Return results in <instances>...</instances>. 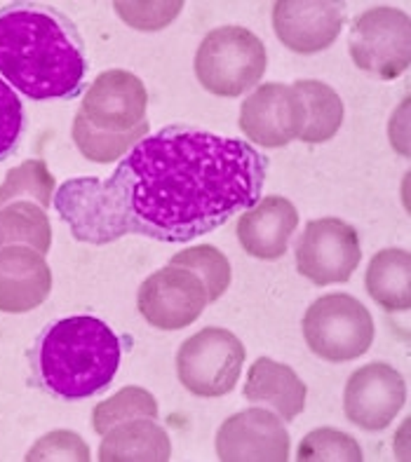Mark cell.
Listing matches in <instances>:
<instances>
[{
    "label": "cell",
    "instance_id": "6da1fadb",
    "mask_svg": "<svg viewBox=\"0 0 411 462\" xmlns=\"http://www.w3.org/2000/svg\"><path fill=\"white\" fill-rule=\"evenodd\" d=\"M266 176L268 160L247 141L174 125L141 139L111 179L66 183L59 214L89 245L125 235L179 245L257 205Z\"/></svg>",
    "mask_w": 411,
    "mask_h": 462
},
{
    "label": "cell",
    "instance_id": "7a4b0ae2",
    "mask_svg": "<svg viewBox=\"0 0 411 462\" xmlns=\"http://www.w3.org/2000/svg\"><path fill=\"white\" fill-rule=\"evenodd\" d=\"M88 50L64 12L45 3L0 7V78L33 101L73 99L85 88Z\"/></svg>",
    "mask_w": 411,
    "mask_h": 462
},
{
    "label": "cell",
    "instance_id": "3957f363",
    "mask_svg": "<svg viewBox=\"0 0 411 462\" xmlns=\"http://www.w3.org/2000/svg\"><path fill=\"white\" fill-rule=\"evenodd\" d=\"M123 343L92 315H73L47 324L29 350L35 385L61 402H80L104 393L120 369Z\"/></svg>",
    "mask_w": 411,
    "mask_h": 462
},
{
    "label": "cell",
    "instance_id": "277c9868",
    "mask_svg": "<svg viewBox=\"0 0 411 462\" xmlns=\"http://www.w3.org/2000/svg\"><path fill=\"white\" fill-rule=\"evenodd\" d=\"M264 41L245 26H219L202 38L195 52V76L217 97H242L266 73Z\"/></svg>",
    "mask_w": 411,
    "mask_h": 462
},
{
    "label": "cell",
    "instance_id": "5b68a950",
    "mask_svg": "<svg viewBox=\"0 0 411 462\" xmlns=\"http://www.w3.org/2000/svg\"><path fill=\"white\" fill-rule=\"evenodd\" d=\"M301 328L308 350L329 364L362 357L369 352L376 336L369 310L348 293H329L313 300Z\"/></svg>",
    "mask_w": 411,
    "mask_h": 462
},
{
    "label": "cell",
    "instance_id": "8992f818",
    "mask_svg": "<svg viewBox=\"0 0 411 462\" xmlns=\"http://www.w3.org/2000/svg\"><path fill=\"white\" fill-rule=\"evenodd\" d=\"M245 357L238 336L221 327H207L182 343L176 352V375L195 397H226L240 381Z\"/></svg>",
    "mask_w": 411,
    "mask_h": 462
},
{
    "label": "cell",
    "instance_id": "52a82bcc",
    "mask_svg": "<svg viewBox=\"0 0 411 462\" xmlns=\"http://www.w3.org/2000/svg\"><path fill=\"white\" fill-rule=\"evenodd\" d=\"M348 50L360 70L381 80H395L411 61L409 14L390 5L364 10L352 22Z\"/></svg>",
    "mask_w": 411,
    "mask_h": 462
},
{
    "label": "cell",
    "instance_id": "ba28073f",
    "mask_svg": "<svg viewBox=\"0 0 411 462\" xmlns=\"http://www.w3.org/2000/svg\"><path fill=\"white\" fill-rule=\"evenodd\" d=\"M362 249L358 230L334 217L315 218L296 245V270L317 287L343 284L358 270Z\"/></svg>",
    "mask_w": 411,
    "mask_h": 462
},
{
    "label": "cell",
    "instance_id": "9c48e42d",
    "mask_svg": "<svg viewBox=\"0 0 411 462\" xmlns=\"http://www.w3.org/2000/svg\"><path fill=\"white\" fill-rule=\"evenodd\" d=\"M136 308L151 327L179 331L202 315L207 308V291L191 270L164 265L141 282Z\"/></svg>",
    "mask_w": 411,
    "mask_h": 462
},
{
    "label": "cell",
    "instance_id": "30bf717a",
    "mask_svg": "<svg viewBox=\"0 0 411 462\" xmlns=\"http://www.w3.org/2000/svg\"><path fill=\"white\" fill-rule=\"evenodd\" d=\"M148 92L129 70H104L85 92L80 113L99 132L125 134L146 123Z\"/></svg>",
    "mask_w": 411,
    "mask_h": 462
},
{
    "label": "cell",
    "instance_id": "8fae6325",
    "mask_svg": "<svg viewBox=\"0 0 411 462\" xmlns=\"http://www.w3.org/2000/svg\"><path fill=\"white\" fill-rule=\"evenodd\" d=\"M405 402V378L386 362L367 364L355 371L348 378L346 393H343L346 418L367 432L386 430L397 418Z\"/></svg>",
    "mask_w": 411,
    "mask_h": 462
},
{
    "label": "cell",
    "instance_id": "7c38bea8",
    "mask_svg": "<svg viewBox=\"0 0 411 462\" xmlns=\"http://www.w3.org/2000/svg\"><path fill=\"white\" fill-rule=\"evenodd\" d=\"M304 120L299 94L280 82L258 85L240 106L242 134L264 148H282L299 139Z\"/></svg>",
    "mask_w": 411,
    "mask_h": 462
},
{
    "label": "cell",
    "instance_id": "4fadbf2b",
    "mask_svg": "<svg viewBox=\"0 0 411 462\" xmlns=\"http://www.w3.org/2000/svg\"><path fill=\"white\" fill-rule=\"evenodd\" d=\"M292 439L282 418L266 409H247L221 422L217 432V456L223 462H285Z\"/></svg>",
    "mask_w": 411,
    "mask_h": 462
},
{
    "label": "cell",
    "instance_id": "5bb4252c",
    "mask_svg": "<svg viewBox=\"0 0 411 462\" xmlns=\"http://www.w3.org/2000/svg\"><path fill=\"white\" fill-rule=\"evenodd\" d=\"M346 5L336 0H277L273 5V29L277 41L296 54H315L334 45Z\"/></svg>",
    "mask_w": 411,
    "mask_h": 462
},
{
    "label": "cell",
    "instance_id": "9a60e30c",
    "mask_svg": "<svg viewBox=\"0 0 411 462\" xmlns=\"http://www.w3.org/2000/svg\"><path fill=\"white\" fill-rule=\"evenodd\" d=\"M52 291V270L33 246L0 249V312H31Z\"/></svg>",
    "mask_w": 411,
    "mask_h": 462
},
{
    "label": "cell",
    "instance_id": "2e32d148",
    "mask_svg": "<svg viewBox=\"0 0 411 462\" xmlns=\"http://www.w3.org/2000/svg\"><path fill=\"white\" fill-rule=\"evenodd\" d=\"M299 226V211L282 195L261 198L238 218V242L249 256L277 261L287 254L289 240Z\"/></svg>",
    "mask_w": 411,
    "mask_h": 462
},
{
    "label": "cell",
    "instance_id": "e0dca14e",
    "mask_svg": "<svg viewBox=\"0 0 411 462\" xmlns=\"http://www.w3.org/2000/svg\"><path fill=\"white\" fill-rule=\"evenodd\" d=\"M308 387L292 366L270 357H258L249 366L245 381V399L252 404H268L282 420H294L305 409Z\"/></svg>",
    "mask_w": 411,
    "mask_h": 462
},
{
    "label": "cell",
    "instance_id": "ac0fdd59",
    "mask_svg": "<svg viewBox=\"0 0 411 462\" xmlns=\"http://www.w3.org/2000/svg\"><path fill=\"white\" fill-rule=\"evenodd\" d=\"M172 457L170 434L160 428L155 418H135L125 420L106 432L99 448V460H155L164 462Z\"/></svg>",
    "mask_w": 411,
    "mask_h": 462
},
{
    "label": "cell",
    "instance_id": "d6986e66",
    "mask_svg": "<svg viewBox=\"0 0 411 462\" xmlns=\"http://www.w3.org/2000/svg\"><path fill=\"white\" fill-rule=\"evenodd\" d=\"M367 293L388 312H406L411 308V256L406 249L376 252L364 277Z\"/></svg>",
    "mask_w": 411,
    "mask_h": 462
},
{
    "label": "cell",
    "instance_id": "ffe728a7",
    "mask_svg": "<svg viewBox=\"0 0 411 462\" xmlns=\"http://www.w3.org/2000/svg\"><path fill=\"white\" fill-rule=\"evenodd\" d=\"M304 104L305 120L299 139L305 143H324L339 134L343 123V101L327 82L296 80L292 85Z\"/></svg>",
    "mask_w": 411,
    "mask_h": 462
},
{
    "label": "cell",
    "instance_id": "44dd1931",
    "mask_svg": "<svg viewBox=\"0 0 411 462\" xmlns=\"http://www.w3.org/2000/svg\"><path fill=\"white\" fill-rule=\"evenodd\" d=\"M10 245H29L41 254L50 252L52 226L41 205L17 199L0 207V249Z\"/></svg>",
    "mask_w": 411,
    "mask_h": 462
},
{
    "label": "cell",
    "instance_id": "7402d4cb",
    "mask_svg": "<svg viewBox=\"0 0 411 462\" xmlns=\"http://www.w3.org/2000/svg\"><path fill=\"white\" fill-rule=\"evenodd\" d=\"M148 132V123H144L141 127L132 129V132H125V134H111V132H99L94 129L92 125L85 120L80 111L73 117V127H70V134L76 141L78 151L85 155L92 162L108 164L113 160L123 158L129 148H135Z\"/></svg>",
    "mask_w": 411,
    "mask_h": 462
},
{
    "label": "cell",
    "instance_id": "603a6c76",
    "mask_svg": "<svg viewBox=\"0 0 411 462\" xmlns=\"http://www.w3.org/2000/svg\"><path fill=\"white\" fill-rule=\"evenodd\" d=\"M54 176L47 170L45 160H26L12 167L0 183V207L17 202L22 198H31L42 209L52 205Z\"/></svg>",
    "mask_w": 411,
    "mask_h": 462
},
{
    "label": "cell",
    "instance_id": "cb8c5ba5",
    "mask_svg": "<svg viewBox=\"0 0 411 462\" xmlns=\"http://www.w3.org/2000/svg\"><path fill=\"white\" fill-rule=\"evenodd\" d=\"M170 265L191 270L207 291V303H214L230 287V263L229 258L219 252L217 246L198 245L188 246L186 252L176 254Z\"/></svg>",
    "mask_w": 411,
    "mask_h": 462
},
{
    "label": "cell",
    "instance_id": "d4e9b609",
    "mask_svg": "<svg viewBox=\"0 0 411 462\" xmlns=\"http://www.w3.org/2000/svg\"><path fill=\"white\" fill-rule=\"evenodd\" d=\"M135 418H158V402L144 387H123L113 399L101 402L92 413L94 432L106 434L116 425Z\"/></svg>",
    "mask_w": 411,
    "mask_h": 462
},
{
    "label": "cell",
    "instance_id": "484cf974",
    "mask_svg": "<svg viewBox=\"0 0 411 462\" xmlns=\"http://www.w3.org/2000/svg\"><path fill=\"white\" fill-rule=\"evenodd\" d=\"M299 462H315V460H348L360 462L362 460V448L358 441L352 439L350 434L339 432V430L322 428L313 430L305 434V439L299 444L296 451Z\"/></svg>",
    "mask_w": 411,
    "mask_h": 462
},
{
    "label": "cell",
    "instance_id": "4316f807",
    "mask_svg": "<svg viewBox=\"0 0 411 462\" xmlns=\"http://www.w3.org/2000/svg\"><path fill=\"white\" fill-rule=\"evenodd\" d=\"M23 132H26V113H23L22 99L0 78V162L17 151Z\"/></svg>",
    "mask_w": 411,
    "mask_h": 462
},
{
    "label": "cell",
    "instance_id": "83f0119b",
    "mask_svg": "<svg viewBox=\"0 0 411 462\" xmlns=\"http://www.w3.org/2000/svg\"><path fill=\"white\" fill-rule=\"evenodd\" d=\"M182 0H163V3H116L117 14L139 31H160L170 26L179 12H182Z\"/></svg>",
    "mask_w": 411,
    "mask_h": 462
},
{
    "label": "cell",
    "instance_id": "f1b7e54d",
    "mask_svg": "<svg viewBox=\"0 0 411 462\" xmlns=\"http://www.w3.org/2000/svg\"><path fill=\"white\" fill-rule=\"evenodd\" d=\"M26 460H89V448L73 432L59 430L33 446Z\"/></svg>",
    "mask_w": 411,
    "mask_h": 462
}]
</instances>
